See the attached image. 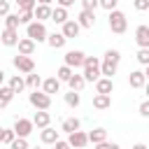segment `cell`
I'll return each instance as SVG.
<instances>
[{
  "instance_id": "19",
  "label": "cell",
  "mask_w": 149,
  "mask_h": 149,
  "mask_svg": "<svg viewBox=\"0 0 149 149\" xmlns=\"http://www.w3.org/2000/svg\"><path fill=\"white\" fill-rule=\"evenodd\" d=\"M47 42H49L51 49H63L68 40L63 37V33H51V35H47Z\"/></svg>"
},
{
  "instance_id": "6",
  "label": "cell",
  "mask_w": 149,
  "mask_h": 149,
  "mask_svg": "<svg viewBox=\"0 0 149 149\" xmlns=\"http://www.w3.org/2000/svg\"><path fill=\"white\" fill-rule=\"evenodd\" d=\"M33 128H35V126H33V121H30V119H16L12 130H14V135H16V137H28V135L33 133Z\"/></svg>"
},
{
  "instance_id": "51",
  "label": "cell",
  "mask_w": 149,
  "mask_h": 149,
  "mask_svg": "<svg viewBox=\"0 0 149 149\" xmlns=\"http://www.w3.org/2000/svg\"><path fill=\"white\" fill-rule=\"evenodd\" d=\"M70 149H72V147H70Z\"/></svg>"
},
{
  "instance_id": "32",
  "label": "cell",
  "mask_w": 149,
  "mask_h": 149,
  "mask_svg": "<svg viewBox=\"0 0 149 149\" xmlns=\"http://www.w3.org/2000/svg\"><path fill=\"white\" fill-rule=\"evenodd\" d=\"M61 128H63L65 133H72V130H77V128H79V119H65Z\"/></svg>"
},
{
  "instance_id": "15",
  "label": "cell",
  "mask_w": 149,
  "mask_h": 149,
  "mask_svg": "<svg viewBox=\"0 0 149 149\" xmlns=\"http://www.w3.org/2000/svg\"><path fill=\"white\" fill-rule=\"evenodd\" d=\"M30 121H33V126H37V128H44V126H49L51 114H49L47 109H37V112H35V116H33Z\"/></svg>"
},
{
  "instance_id": "7",
  "label": "cell",
  "mask_w": 149,
  "mask_h": 149,
  "mask_svg": "<svg viewBox=\"0 0 149 149\" xmlns=\"http://www.w3.org/2000/svg\"><path fill=\"white\" fill-rule=\"evenodd\" d=\"M68 144H70V147H74V149H84V147L88 144V137H86V133H84V130H79V128H77V130H72V133H70Z\"/></svg>"
},
{
  "instance_id": "10",
  "label": "cell",
  "mask_w": 149,
  "mask_h": 149,
  "mask_svg": "<svg viewBox=\"0 0 149 149\" xmlns=\"http://www.w3.org/2000/svg\"><path fill=\"white\" fill-rule=\"evenodd\" d=\"M65 65L68 68H81L84 65V51H68L65 54Z\"/></svg>"
},
{
  "instance_id": "17",
  "label": "cell",
  "mask_w": 149,
  "mask_h": 149,
  "mask_svg": "<svg viewBox=\"0 0 149 149\" xmlns=\"http://www.w3.org/2000/svg\"><path fill=\"white\" fill-rule=\"evenodd\" d=\"M49 16H51V7H49V5H35V7H33V19H37V21L44 23Z\"/></svg>"
},
{
  "instance_id": "27",
  "label": "cell",
  "mask_w": 149,
  "mask_h": 149,
  "mask_svg": "<svg viewBox=\"0 0 149 149\" xmlns=\"http://www.w3.org/2000/svg\"><path fill=\"white\" fill-rule=\"evenodd\" d=\"M23 81H26V86L37 88V86L42 84V77H40V74H35V70H33V72H28V74H26V79H23Z\"/></svg>"
},
{
  "instance_id": "34",
  "label": "cell",
  "mask_w": 149,
  "mask_h": 149,
  "mask_svg": "<svg viewBox=\"0 0 149 149\" xmlns=\"http://www.w3.org/2000/svg\"><path fill=\"white\" fill-rule=\"evenodd\" d=\"M33 21V9H21V14H19V23H30Z\"/></svg>"
},
{
  "instance_id": "11",
  "label": "cell",
  "mask_w": 149,
  "mask_h": 149,
  "mask_svg": "<svg viewBox=\"0 0 149 149\" xmlns=\"http://www.w3.org/2000/svg\"><path fill=\"white\" fill-rule=\"evenodd\" d=\"M135 42L140 44V49H149V26H137Z\"/></svg>"
},
{
  "instance_id": "47",
  "label": "cell",
  "mask_w": 149,
  "mask_h": 149,
  "mask_svg": "<svg viewBox=\"0 0 149 149\" xmlns=\"http://www.w3.org/2000/svg\"><path fill=\"white\" fill-rule=\"evenodd\" d=\"M133 149H147V144H142V142H140V144H135Z\"/></svg>"
},
{
  "instance_id": "30",
  "label": "cell",
  "mask_w": 149,
  "mask_h": 149,
  "mask_svg": "<svg viewBox=\"0 0 149 149\" xmlns=\"http://www.w3.org/2000/svg\"><path fill=\"white\" fill-rule=\"evenodd\" d=\"M5 28H19V14H5Z\"/></svg>"
},
{
  "instance_id": "42",
  "label": "cell",
  "mask_w": 149,
  "mask_h": 149,
  "mask_svg": "<svg viewBox=\"0 0 149 149\" xmlns=\"http://www.w3.org/2000/svg\"><path fill=\"white\" fill-rule=\"evenodd\" d=\"M9 14V0H0V16Z\"/></svg>"
},
{
  "instance_id": "18",
  "label": "cell",
  "mask_w": 149,
  "mask_h": 149,
  "mask_svg": "<svg viewBox=\"0 0 149 149\" xmlns=\"http://www.w3.org/2000/svg\"><path fill=\"white\" fill-rule=\"evenodd\" d=\"M16 44H19V54H21V56H33V51H35V42H33L30 37L19 40Z\"/></svg>"
},
{
  "instance_id": "9",
  "label": "cell",
  "mask_w": 149,
  "mask_h": 149,
  "mask_svg": "<svg viewBox=\"0 0 149 149\" xmlns=\"http://www.w3.org/2000/svg\"><path fill=\"white\" fill-rule=\"evenodd\" d=\"M79 23V28H93L95 26V12H88V9H81L79 16L74 19Z\"/></svg>"
},
{
  "instance_id": "12",
  "label": "cell",
  "mask_w": 149,
  "mask_h": 149,
  "mask_svg": "<svg viewBox=\"0 0 149 149\" xmlns=\"http://www.w3.org/2000/svg\"><path fill=\"white\" fill-rule=\"evenodd\" d=\"M61 26H63V37H65V40L77 37V35H79V30H81V28H79V23H77V21H70V19H68L65 23H61Z\"/></svg>"
},
{
  "instance_id": "35",
  "label": "cell",
  "mask_w": 149,
  "mask_h": 149,
  "mask_svg": "<svg viewBox=\"0 0 149 149\" xmlns=\"http://www.w3.org/2000/svg\"><path fill=\"white\" fill-rule=\"evenodd\" d=\"M116 2H119V0H98V7L112 12V9H116Z\"/></svg>"
},
{
  "instance_id": "8",
  "label": "cell",
  "mask_w": 149,
  "mask_h": 149,
  "mask_svg": "<svg viewBox=\"0 0 149 149\" xmlns=\"http://www.w3.org/2000/svg\"><path fill=\"white\" fill-rule=\"evenodd\" d=\"M14 68H16L19 72H26V74H28V72L35 70V63H33L30 56H21V54H19V56H14Z\"/></svg>"
},
{
  "instance_id": "49",
  "label": "cell",
  "mask_w": 149,
  "mask_h": 149,
  "mask_svg": "<svg viewBox=\"0 0 149 149\" xmlns=\"http://www.w3.org/2000/svg\"><path fill=\"white\" fill-rule=\"evenodd\" d=\"M0 140H2V126H0Z\"/></svg>"
},
{
  "instance_id": "48",
  "label": "cell",
  "mask_w": 149,
  "mask_h": 149,
  "mask_svg": "<svg viewBox=\"0 0 149 149\" xmlns=\"http://www.w3.org/2000/svg\"><path fill=\"white\" fill-rule=\"evenodd\" d=\"M2 81H5V72L0 70V86H2Z\"/></svg>"
},
{
  "instance_id": "22",
  "label": "cell",
  "mask_w": 149,
  "mask_h": 149,
  "mask_svg": "<svg viewBox=\"0 0 149 149\" xmlns=\"http://www.w3.org/2000/svg\"><path fill=\"white\" fill-rule=\"evenodd\" d=\"M109 105H112V98H109V95L95 93V98H93V107H95V109H107Z\"/></svg>"
},
{
  "instance_id": "45",
  "label": "cell",
  "mask_w": 149,
  "mask_h": 149,
  "mask_svg": "<svg viewBox=\"0 0 149 149\" xmlns=\"http://www.w3.org/2000/svg\"><path fill=\"white\" fill-rule=\"evenodd\" d=\"M54 149H70V144H68V142H61V140H56V142H54Z\"/></svg>"
},
{
  "instance_id": "5",
  "label": "cell",
  "mask_w": 149,
  "mask_h": 149,
  "mask_svg": "<svg viewBox=\"0 0 149 149\" xmlns=\"http://www.w3.org/2000/svg\"><path fill=\"white\" fill-rule=\"evenodd\" d=\"M30 105L35 107V109H49L51 107V95H47L44 91H37V88H33V93H30Z\"/></svg>"
},
{
  "instance_id": "33",
  "label": "cell",
  "mask_w": 149,
  "mask_h": 149,
  "mask_svg": "<svg viewBox=\"0 0 149 149\" xmlns=\"http://www.w3.org/2000/svg\"><path fill=\"white\" fill-rule=\"evenodd\" d=\"M9 149H28V140L26 137H14L12 144H9Z\"/></svg>"
},
{
  "instance_id": "41",
  "label": "cell",
  "mask_w": 149,
  "mask_h": 149,
  "mask_svg": "<svg viewBox=\"0 0 149 149\" xmlns=\"http://www.w3.org/2000/svg\"><path fill=\"white\" fill-rule=\"evenodd\" d=\"M95 7H98V0H81V9L95 12Z\"/></svg>"
},
{
  "instance_id": "23",
  "label": "cell",
  "mask_w": 149,
  "mask_h": 149,
  "mask_svg": "<svg viewBox=\"0 0 149 149\" xmlns=\"http://www.w3.org/2000/svg\"><path fill=\"white\" fill-rule=\"evenodd\" d=\"M86 137H88V142H93V144H98V142H102V140H107V130H105V128H93L91 133H86Z\"/></svg>"
},
{
  "instance_id": "28",
  "label": "cell",
  "mask_w": 149,
  "mask_h": 149,
  "mask_svg": "<svg viewBox=\"0 0 149 149\" xmlns=\"http://www.w3.org/2000/svg\"><path fill=\"white\" fill-rule=\"evenodd\" d=\"M9 88H12L14 93H19V91H23V88H26V81H23V77H19V74H14V77L9 79Z\"/></svg>"
},
{
  "instance_id": "44",
  "label": "cell",
  "mask_w": 149,
  "mask_h": 149,
  "mask_svg": "<svg viewBox=\"0 0 149 149\" xmlns=\"http://www.w3.org/2000/svg\"><path fill=\"white\" fill-rule=\"evenodd\" d=\"M56 2H58V7H65V9L74 5V0H56Z\"/></svg>"
},
{
  "instance_id": "20",
  "label": "cell",
  "mask_w": 149,
  "mask_h": 149,
  "mask_svg": "<svg viewBox=\"0 0 149 149\" xmlns=\"http://www.w3.org/2000/svg\"><path fill=\"white\" fill-rule=\"evenodd\" d=\"M128 81H130V86H133V88H142V86H144V81H147V74H144L142 70H135V72H130Z\"/></svg>"
},
{
  "instance_id": "29",
  "label": "cell",
  "mask_w": 149,
  "mask_h": 149,
  "mask_svg": "<svg viewBox=\"0 0 149 149\" xmlns=\"http://www.w3.org/2000/svg\"><path fill=\"white\" fill-rule=\"evenodd\" d=\"M65 102H68L70 107H77V105L81 102V95H79L77 91H70V93H65Z\"/></svg>"
},
{
  "instance_id": "13",
  "label": "cell",
  "mask_w": 149,
  "mask_h": 149,
  "mask_svg": "<svg viewBox=\"0 0 149 149\" xmlns=\"http://www.w3.org/2000/svg\"><path fill=\"white\" fill-rule=\"evenodd\" d=\"M112 91H114V84H112L109 77H98V79H95V93H105V95H109Z\"/></svg>"
},
{
  "instance_id": "40",
  "label": "cell",
  "mask_w": 149,
  "mask_h": 149,
  "mask_svg": "<svg viewBox=\"0 0 149 149\" xmlns=\"http://www.w3.org/2000/svg\"><path fill=\"white\" fill-rule=\"evenodd\" d=\"M133 5H135L137 12H147L149 9V0H133Z\"/></svg>"
},
{
  "instance_id": "36",
  "label": "cell",
  "mask_w": 149,
  "mask_h": 149,
  "mask_svg": "<svg viewBox=\"0 0 149 149\" xmlns=\"http://www.w3.org/2000/svg\"><path fill=\"white\" fill-rule=\"evenodd\" d=\"M16 135H14V130H9V128H2V140L0 142H5V144H12V140H14Z\"/></svg>"
},
{
  "instance_id": "1",
  "label": "cell",
  "mask_w": 149,
  "mask_h": 149,
  "mask_svg": "<svg viewBox=\"0 0 149 149\" xmlns=\"http://www.w3.org/2000/svg\"><path fill=\"white\" fill-rule=\"evenodd\" d=\"M119 61H121V54H119L116 49H107V51H105V58H102V63H100V74H105V77L112 79V77L116 74Z\"/></svg>"
},
{
  "instance_id": "43",
  "label": "cell",
  "mask_w": 149,
  "mask_h": 149,
  "mask_svg": "<svg viewBox=\"0 0 149 149\" xmlns=\"http://www.w3.org/2000/svg\"><path fill=\"white\" fill-rule=\"evenodd\" d=\"M140 114H142V116H149V102H147V100L140 102Z\"/></svg>"
},
{
  "instance_id": "50",
  "label": "cell",
  "mask_w": 149,
  "mask_h": 149,
  "mask_svg": "<svg viewBox=\"0 0 149 149\" xmlns=\"http://www.w3.org/2000/svg\"><path fill=\"white\" fill-rule=\"evenodd\" d=\"M28 149H40V147H28Z\"/></svg>"
},
{
  "instance_id": "46",
  "label": "cell",
  "mask_w": 149,
  "mask_h": 149,
  "mask_svg": "<svg viewBox=\"0 0 149 149\" xmlns=\"http://www.w3.org/2000/svg\"><path fill=\"white\" fill-rule=\"evenodd\" d=\"M37 5H51V0H35Z\"/></svg>"
},
{
  "instance_id": "16",
  "label": "cell",
  "mask_w": 149,
  "mask_h": 149,
  "mask_svg": "<svg viewBox=\"0 0 149 149\" xmlns=\"http://www.w3.org/2000/svg\"><path fill=\"white\" fill-rule=\"evenodd\" d=\"M40 140H42L44 144H54V142L58 140V130L51 128V126H44V128L40 130Z\"/></svg>"
},
{
  "instance_id": "3",
  "label": "cell",
  "mask_w": 149,
  "mask_h": 149,
  "mask_svg": "<svg viewBox=\"0 0 149 149\" xmlns=\"http://www.w3.org/2000/svg\"><path fill=\"white\" fill-rule=\"evenodd\" d=\"M126 28H128L126 14L119 12V9H112V12H109V30L116 33V35H121V33H126Z\"/></svg>"
},
{
  "instance_id": "39",
  "label": "cell",
  "mask_w": 149,
  "mask_h": 149,
  "mask_svg": "<svg viewBox=\"0 0 149 149\" xmlns=\"http://www.w3.org/2000/svg\"><path fill=\"white\" fill-rule=\"evenodd\" d=\"M137 61H140L142 65H147V63H149V49H140V51H137Z\"/></svg>"
},
{
  "instance_id": "38",
  "label": "cell",
  "mask_w": 149,
  "mask_h": 149,
  "mask_svg": "<svg viewBox=\"0 0 149 149\" xmlns=\"http://www.w3.org/2000/svg\"><path fill=\"white\" fill-rule=\"evenodd\" d=\"M95 149H121L116 142H107V140H102V142H98L95 144Z\"/></svg>"
},
{
  "instance_id": "37",
  "label": "cell",
  "mask_w": 149,
  "mask_h": 149,
  "mask_svg": "<svg viewBox=\"0 0 149 149\" xmlns=\"http://www.w3.org/2000/svg\"><path fill=\"white\" fill-rule=\"evenodd\" d=\"M14 2H16V7H19V9H33V7L37 5L35 0H14Z\"/></svg>"
},
{
  "instance_id": "26",
  "label": "cell",
  "mask_w": 149,
  "mask_h": 149,
  "mask_svg": "<svg viewBox=\"0 0 149 149\" xmlns=\"http://www.w3.org/2000/svg\"><path fill=\"white\" fill-rule=\"evenodd\" d=\"M49 19L56 21V23H65L68 21V9L65 7H56V9H51V16Z\"/></svg>"
},
{
  "instance_id": "2",
  "label": "cell",
  "mask_w": 149,
  "mask_h": 149,
  "mask_svg": "<svg viewBox=\"0 0 149 149\" xmlns=\"http://www.w3.org/2000/svg\"><path fill=\"white\" fill-rule=\"evenodd\" d=\"M81 68H84V72H81L84 81H95L100 77V61L95 56H84V65Z\"/></svg>"
},
{
  "instance_id": "25",
  "label": "cell",
  "mask_w": 149,
  "mask_h": 149,
  "mask_svg": "<svg viewBox=\"0 0 149 149\" xmlns=\"http://www.w3.org/2000/svg\"><path fill=\"white\" fill-rule=\"evenodd\" d=\"M12 98H14V91H12L9 86H0V109L7 107V105L12 102Z\"/></svg>"
},
{
  "instance_id": "14",
  "label": "cell",
  "mask_w": 149,
  "mask_h": 149,
  "mask_svg": "<svg viewBox=\"0 0 149 149\" xmlns=\"http://www.w3.org/2000/svg\"><path fill=\"white\" fill-rule=\"evenodd\" d=\"M0 42H2L5 47H14V44L19 42V33H16L14 28H5L2 35H0Z\"/></svg>"
},
{
  "instance_id": "24",
  "label": "cell",
  "mask_w": 149,
  "mask_h": 149,
  "mask_svg": "<svg viewBox=\"0 0 149 149\" xmlns=\"http://www.w3.org/2000/svg\"><path fill=\"white\" fill-rule=\"evenodd\" d=\"M68 84H70V91H77V93H79V91L84 88V84H86V81H84V77H81V74H74V72H72V74H70V79H68Z\"/></svg>"
},
{
  "instance_id": "21",
  "label": "cell",
  "mask_w": 149,
  "mask_h": 149,
  "mask_svg": "<svg viewBox=\"0 0 149 149\" xmlns=\"http://www.w3.org/2000/svg\"><path fill=\"white\" fill-rule=\"evenodd\" d=\"M42 88H44V93H47V95L58 93V91H61V81H58L56 77H49V79H44V81H42Z\"/></svg>"
},
{
  "instance_id": "31",
  "label": "cell",
  "mask_w": 149,
  "mask_h": 149,
  "mask_svg": "<svg viewBox=\"0 0 149 149\" xmlns=\"http://www.w3.org/2000/svg\"><path fill=\"white\" fill-rule=\"evenodd\" d=\"M70 74H72V68L63 65V68H58V72H56V79H58V81H68V79H70Z\"/></svg>"
},
{
  "instance_id": "4",
  "label": "cell",
  "mask_w": 149,
  "mask_h": 149,
  "mask_svg": "<svg viewBox=\"0 0 149 149\" xmlns=\"http://www.w3.org/2000/svg\"><path fill=\"white\" fill-rule=\"evenodd\" d=\"M26 35L33 40V42H47V28H44V23L42 21H30L28 26H26Z\"/></svg>"
}]
</instances>
